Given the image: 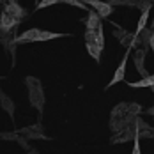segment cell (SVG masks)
Segmentation results:
<instances>
[{"instance_id": "1", "label": "cell", "mask_w": 154, "mask_h": 154, "mask_svg": "<svg viewBox=\"0 0 154 154\" xmlns=\"http://www.w3.org/2000/svg\"><path fill=\"white\" fill-rule=\"evenodd\" d=\"M25 85L29 89V99H30V105L35 110H43L45 106V92H43V85L37 78L34 76H27L25 78Z\"/></svg>"}, {"instance_id": "2", "label": "cell", "mask_w": 154, "mask_h": 154, "mask_svg": "<svg viewBox=\"0 0 154 154\" xmlns=\"http://www.w3.org/2000/svg\"><path fill=\"white\" fill-rule=\"evenodd\" d=\"M85 5H91L92 11H96L101 18H110L113 13V5H110V2H103V0H82Z\"/></svg>"}, {"instance_id": "3", "label": "cell", "mask_w": 154, "mask_h": 154, "mask_svg": "<svg viewBox=\"0 0 154 154\" xmlns=\"http://www.w3.org/2000/svg\"><path fill=\"white\" fill-rule=\"evenodd\" d=\"M145 55H147V48H137V51H135V55H133V64H135V67H137V71H138L142 76H149L147 75V71H145Z\"/></svg>"}, {"instance_id": "4", "label": "cell", "mask_w": 154, "mask_h": 154, "mask_svg": "<svg viewBox=\"0 0 154 154\" xmlns=\"http://www.w3.org/2000/svg\"><path fill=\"white\" fill-rule=\"evenodd\" d=\"M39 35H41V30L39 29H29V30H25L23 34H20L14 39V43L16 45H21V43H35V41H39Z\"/></svg>"}, {"instance_id": "5", "label": "cell", "mask_w": 154, "mask_h": 154, "mask_svg": "<svg viewBox=\"0 0 154 154\" xmlns=\"http://www.w3.org/2000/svg\"><path fill=\"white\" fill-rule=\"evenodd\" d=\"M4 11L11 16V18L18 20V21H21V20L25 18V9H23L18 2H7V5H5V9H4Z\"/></svg>"}, {"instance_id": "6", "label": "cell", "mask_w": 154, "mask_h": 154, "mask_svg": "<svg viewBox=\"0 0 154 154\" xmlns=\"http://www.w3.org/2000/svg\"><path fill=\"white\" fill-rule=\"evenodd\" d=\"M18 23H20L18 20L11 18V16L4 11V13L0 14V29H2V35H5L7 32H11V30L16 27V25H18Z\"/></svg>"}, {"instance_id": "7", "label": "cell", "mask_w": 154, "mask_h": 154, "mask_svg": "<svg viewBox=\"0 0 154 154\" xmlns=\"http://www.w3.org/2000/svg\"><path fill=\"white\" fill-rule=\"evenodd\" d=\"M20 135H25V138H43L46 140V137L43 135V126L41 124H35V126H30V128H23L18 131Z\"/></svg>"}, {"instance_id": "8", "label": "cell", "mask_w": 154, "mask_h": 154, "mask_svg": "<svg viewBox=\"0 0 154 154\" xmlns=\"http://www.w3.org/2000/svg\"><path fill=\"white\" fill-rule=\"evenodd\" d=\"M126 66H128V55H124V59L121 60L119 67L115 69V75L112 78V82L108 83V87H112V85H115V83H119V82L124 80V76H126Z\"/></svg>"}, {"instance_id": "9", "label": "cell", "mask_w": 154, "mask_h": 154, "mask_svg": "<svg viewBox=\"0 0 154 154\" xmlns=\"http://www.w3.org/2000/svg\"><path fill=\"white\" fill-rule=\"evenodd\" d=\"M99 25H101V16L97 14L96 11H89V16H87V20H85L87 30H96Z\"/></svg>"}, {"instance_id": "10", "label": "cell", "mask_w": 154, "mask_h": 154, "mask_svg": "<svg viewBox=\"0 0 154 154\" xmlns=\"http://www.w3.org/2000/svg\"><path fill=\"white\" fill-rule=\"evenodd\" d=\"M129 87H133V89H145V87H154V75H149V76L142 78L138 82H133V83H128Z\"/></svg>"}, {"instance_id": "11", "label": "cell", "mask_w": 154, "mask_h": 154, "mask_svg": "<svg viewBox=\"0 0 154 154\" xmlns=\"http://www.w3.org/2000/svg\"><path fill=\"white\" fill-rule=\"evenodd\" d=\"M149 11H151V4H147V5L142 9V16H140V20H138V25H137V32H135V34H140L142 30H145L147 20H149Z\"/></svg>"}, {"instance_id": "12", "label": "cell", "mask_w": 154, "mask_h": 154, "mask_svg": "<svg viewBox=\"0 0 154 154\" xmlns=\"http://www.w3.org/2000/svg\"><path fill=\"white\" fill-rule=\"evenodd\" d=\"M126 115H128V105L126 103H119L112 110V119H126Z\"/></svg>"}, {"instance_id": "13", "label": "cell", "mask_w": 154, "mask_h": 154, "mask_svg": "<svg viewBox=\"0 0 154 154\" xmlns=\"http://www.w3.org/2000/svg\"><path fill=\"white\" fill-rule=\"evenodd\" d=\"M85 46H87V51L91 53V57H92L94 60L96 62L101 60V51H103V50L97 46L96 43H85Z\"/></svg>"}, {"instance_id": "14", "label": "cell", "mask_w": 154, "mask_h": 154, "mask_svg": "<svg viewBox=\"0 0 154 154\" xmlns=\"http://www.w3.org/2000/svg\"><path fill=\"white\" fill-rule=\"evenodd\" d=\"M0 101H2V106H4V110L11 115V119L14 117V103L11 101V97H7L5 94H2L0 96Z\"/></svg>"}, {"instance_id": "15", "label": "cell", "mask_w": 154, "mask_h": 154, "mask_svg": "<svg viewBox=\"0 0 154 154\" xmlns=\"http://www.w3.org/2000/svg\"><path fill=\"white\" fill-rule=\"evenodd\" d=\"M59 37H66V34H55V32L41 30V35H39V41H51V39H59Z\"/></svg>"}, {"instance_id": "16", "label": "cell", "mask_w": 154, "mask_h": 154, "mask_svg": "<svg viewBox=\"0 0 154 154\" xmlns=\"http://www.w3.org/2000/svg\"><path fill=\"white\" fill-rule=\"evenodd\" d=\"M62 4H67V5H73V7H80V9H83L85 13H89L91 9H87V5L83 4V2H80V0H59Z\"/></svg>"}, {"instance_id": "17", "label": "cell", "mask_w": 154, "mask_h": 154, "mask_svg": "<svg viewBox=\"0 0 154 154\" xmlns=\"http://www.w3.org/2000/svg\"><path fill=\"white\" fill-rule=\"evenodd\" d=\"M85 43H96V45H97V32L96 30H85Z\"/></svg>"}, {"instance_id": "18", "label": "cell", "mask_w": 154, "mask_h": 154, "mask_svg": "<svg viewBox=\"0 0 154 154\" xmlns=\"http://www.w3.org/2000/svg\"><path fill=\"white\" fill-rule=\"evenodd\" d=\"M135 126H137V129H138V133H140V131H147V129L151 128L149 124L145 122L143 119H140V117H137V119H135Z\"/></svg>"}, {"instance_id": "19", "label": "cell", "mask_w": 154, "mask_h": 154, "mask_svg": "<svg viewBox=\"0 0 154 154\" xmlns=\"http://www.w3.org/2000/svg\"><path fill=\"white\" fill-rule=\"evenodd\" d=\"M57 2H59V0H41L39 4H35V7H37V9H46V7L57 4Z\"/></svg>"}, {"instance_id": "20", "label": "cell", "mask_w": 154, "mask_h": 154, "mask_svg": "<svg viewBox=\"0 0 154 154\" xmlns=\"http://www.w3.org/2000/svg\"><path fill=\"white\" fill-rule=\"evenodd\" d=\"M131 154H142V149H140V140L138 138H135V145H133Z\"/></svg>"}, {"instance_id": "21", "label": "cell", "mask_w": 154, "mask_h": 154, "mask_svg": "<svg viewBox=\"0 0 154 154\" xmlns=\"http://www.w3.org/2000/svg\"><path fill=\"white\" fill-rule=\"evenodd\" d=\"M126 34H128V32L124 30V29H115V30H113V35H115L117 39H122Z\"/></svg>"}, {"instance_id": "22", "label": "cell", "mask_w": 154, "mask_h": 154, "mask_svg": "<svg viewBox=\"0 0 154 154\" xmlns=\"http://www.w3.org/2000/svg\"><path fill=\"white\" fill-rule=\"evenodd\" d=\"M2 138H5V140H20L16 133H2Z\"/></svg>"}, {"instance_id": "23", "label": "cell", "mask_w": 154, "mask_h": 154, "mask_svg": "<svg viewBox=\"0 0 154 154\" xmlns=\"http://www.w3.org/2000/svg\"><path fill=\"white\" fill-rule=\"evenodd\" d=\"M147 112H149V113H151V115H152V117H154V106H151V108H149V110H147Z\"/></svg>"}, {"instance_id": "24", "label": "cell", "mask_w": 154, "mask_h": 154, "mask_svg": "<svg viewBox=\"0 0 154 154\" xmlns=\"http://www.w3.org/2000/svg\"><path fill=\"white\" fill-rule=\"evenodd\" d=\"M152 138H154V129H152Z\"/></svg>"}, {"instance_id": "25", "label": "cell", "mask_w": 154, "mask_h": 154, "mask_svg": "<svg viewBox=\"0 0 154 154\" xmlns=\"http://www.w3.org/2000/svg\"><path fill=\"white\" fill-rule=\"evenodd\" d=\"M5 2H11V0H5Z\"/></svg>"}, {"instance_id": "26", "label": "cell", "mask_w": 154, "mask_h": 154, "mask_svg": "<svg viewBox=\"0 0 154 154\" xmlns=\"http://www.w3.org/2000/svg\"><path fill=\"white\" fill-rule=\"evenodd\" d=\"M37 4H39V0H37Z\"/></svg>"}, {"instance_id": "27", "label": "cell", "mask_w": 154, "mask_h": 154, "mask_svg": "<svg viewBox=\"0 0 154 154\" xmlns=\"http://www.w3.org/2000/svg\"><path fill=\"white\" fill-rule=\"evenodd\" d=\"M152 2H154V0H152Z\"/></svg>"}]
</instances>
